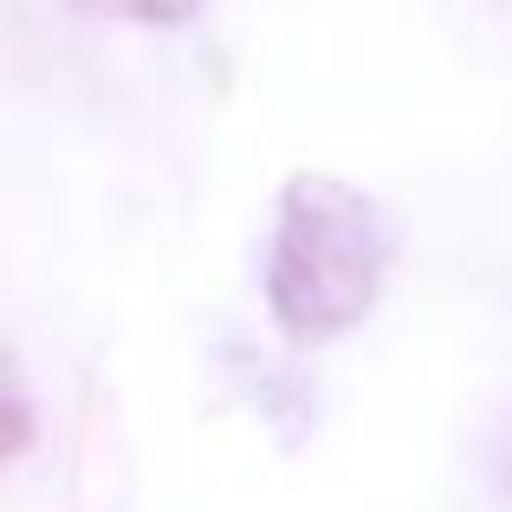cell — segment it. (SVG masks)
I'll list each match as a JSON object with an SVG mask.
<instances>
[{
    "instance_id": "cell-1",
    "label": "cell",
    "mask_w": 512,
    "mask_h": 512,
    "mask_svg": "<svg viewBox=\"0 0 512 512\" xmlns=\"http://www.w3.org/2000/svg\"><path fill=\"white\" fill-rule=\"evenodd\" d=\"M396 266V221L370 188L299 169L279 195L266 240V312L292 344L318 350L357 331Z\"/></svg>"
},
{
    "instance_id": "cell-2",
    "label": "cell",
    "mask_w": 512,
    "mask_h": 512,
    "mask_svg": "<svg viewBox=\"0 0 512 512\" xmlns=\"http://www.w3.org/2000/svg\"><path fill=\"white\" fill-rule=\"evenodd\" d=\"M85 13H111V20H137V26H188L208 0H72Z\"/></svg>"
}]
</instances>
